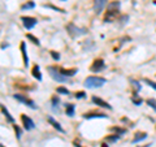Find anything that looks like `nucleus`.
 I'll return each instance as SVG.
<instances>
[{
  "label": "nucleus",
  "instance_id": "72a5a7b5",
  "mask_svg": "<svg viewBox=\"0 0 156 147\" xmlns=\"http://www.w3.org/2000/svg\"><path fill=\"white\" fill-rule=\"evenodd\" d=\"M76 147H82V146H80V144H77V143H76Z\"/></svg>",
  "mask_w": 156,
  "mask_h": 147
},
{
  "label": "nucleus",
  "instance_id": "2f4dec72",
  "mask_svg": "<svg viewBox=\"0 0 156 147\" xmlns=\"http://www.w3.org/2000/svg\"><path fill=\"white\" fill-rule=\"evenodd\" d=\"M146 83H147L148 86H151L153 90H156V82H153V81H150V79H146Z\"/></svg>",
  "mask_w": 156,
  "mask_h": 147
},
{
  "label": "nucleus",
  "instance_id": "4be33fe9",
  "mask_svg": "<svg viewBox=\"0 0 156 147\" xmlns=\"http://www.w3.org/2000/svg\"><path fill=\"white\" fill-rule=\"evenodd\" d=\"M130 83H131V86L134 87V93H138L139 90H141V83L139 82H137L135 79H130Z\"/></svg>",
  "mask_w": 156,
  "mask_h": 147
},
{
  "label": "nucleus",
  "instance_id": "6e6552de",
  "mask_svg": "<svg viewBox=\"0 0 156 147\" xmlns=\"http://www.w3.org/2000/svg\"><path fill=\"white\" fill-rule=\"evenodd\" d=\"M21 121H22V125L26 130H33L35 128L34 121H33L29 116H26V115H21Z\"/></svg>",
  "mask_w": 156,
  "mask_h": 147
},
{
  "label": "nucleus",
  "instance_id": "f3484780",
  "mask_svg": "<svg viewBox=\"0 0 156 147\" xmlns=\"http://www.w3.org/2000/svg\"><path fill=\"white\" fill-rule=\"evenodd\" d=\"M146 138H147V133H145V132H138L133 139V143H138V142L143 141V139H146Z\"/></svg>",
  "mask_w": 156,
  "mask_h": 147
},
{
  "label": "nucleus",
  "instance_id": "aec40b11",
  "mask_svg": "<svg viewBox=\"0 0 156 147\" xmlns=\"http://www.w3.org/2000/svg\"><path fill=\"white\" fill-rule=\"evenodd\" d=\"M120 138H121V134H113V136H108L107 138H105V141L107 142H117Z\"/></svg>",
  "mask_w": 156,
  "mask_h": 147
},
{
  "label": "nucleus",
  "instance_id": "7ed1b4c3",
  "mask_svg": "<svg viewBox=\"0 0 156 147\" xmlns=\"http://www.w3.org/2000/svg\"><path fill=\"white\" fill-rule=\"evenodd\" d=\"M47 70H48L50 76H51L52 78L56 81V82L64 83V82H68V81H69V77L61 74V73H60V70L56 68V66H48V68H47Z\"/></svg>",
  "mask_w": 156,
  "mask_h": 147
},
{
  "label": "nucleus",
  "instance_id": "412c9836",
  "mask_svg": "<svg viewBox=\"0 0 156 147\" xmlns=\"http://www.w3.org/2000/svg\"><path fill=\"white\" fill-rule=\"evenodd\" d=\"M33 8H35V3H34V1H29V3L23 4V5L21 7L22 11H27V9H33Z\"/></svg>",
  "mask_w": 156,
  "mask_h": 147
},
{
  "label": "nucleus",
  "instance_id": "473e14b6",
  "mask_svg": "<svg viewBox=\"0 0 156 147\" xmlns=\"http://www.w3.org/2000/svg\"><path fill=\"white\" fill-rule=\"evenodd\" d=\"M102 147H108V144L107 143H102Z\"/></svg>",
  "mask_w": 156,
  "mask_h": 147
},
{
  "label": "nucleus",
  "instance_id": "c756f323",
  "mask_svg": "<svg viewBox=\"0 0 156 147\" xmlns=\"http://www.w3.org/2000/svg\"><path fill=\"white\" fill-rule=\"evenodd\" d=\"M147 104L150 105L151 108H153V111L156 112V102H155V100H153V99H148L147 100Z\"/></svg>",
  "mask_w": 156,
  "mask_h": 147
},
{
  "label": "nucleus",
  "instance_id": "cd10ccee",
  "mask_svg": "<svg viewBox=\"0 0 156 147\" xmlns=\"http://www.w3.org/2000/svg\"><path fill=\"white\" fill-rule=\"evenodd\" d=\"M13 129H14V132H16V136H17V138L20 139L21 136H22V132H21V129L17 126V125H13Z\"/></svg>",
  "mask_w": 156,
  "mask_h": 147
},
{
  "label": "nucleus",
  "instance_id": "20e7f679",
  "mask_svg": "<svg viewBox=\"0 0 156 147\" xmlns=\"http://www.w3.org/2000/svg\"><path fill=\"white\" fill-rule=\"evenodd\" d=\"M66 30H68V34L70 35L72 38H77V37H81V35L87 34V30H86V29L78 28V26H76L74 23H68V25H66Z\"/></svg>",
  "mask_w": 156,
  "mask_h": 147
},
{
  "label": "nucleus",
  "instance_id": "7c9ffc66",
  "mask_svg": "<svg viewBox=\"0 0 156 147\" xmlns=\"http://www.w3.org/2000/svg\"><path fill=\"white\" fill-rule=\"evenodd\" d=\"M50 54H51V56H52V59H54V60H56V61H57V60H60V54H59V52L51 51Z\"/></svg>",
  "mask_w": 156,
  "mask_h": 147
},
{
  "label": "nucleus",
  "instance_id": "5701e85b",
  "mask_svg": "<svg viewBox=\"0 0 156 147\" xmlns=\"http://www.w3.org/2000/svg\"><path fill=\"white\" fill-rule=\"evenodd\" d=\"M131 102H133L135 105H141V104H142V99H141V98H138V95H137L135 93H134L133 96H131Z\"/></svg>",
  "mask_w": 156,
  "mask_h": 147
},
{
  "label": "nucleus",
  "instance_id": "ddd939ff",
  "mask_svg": "<svg viewBox=\"0 0 156 147\" xmlns=\"http://www.w3.org/2000/svg\"><path fill=\"white\" fill-rule=\"evenodd\" d=\"M59 105H60V99L57 95H54L51 98V108L54 112H59Z\"/></svg>",
  "mask_w": 156,
  "mask_h": 147
},
{
  "label": "nucleus",
  "instance_id": "393cba45",
  "mask_svg": "<svg viewBox=\"0 0 156 147\" xmlns=\"http://www.w3.org/2000/svg\"><path fill=\"white\" fill-rule=\"evenodd\" d=\"M26 38H27L29 40H31V42L34 43V44H37V46H40V42H39V39H38V38H35L34 35H31V34H26Z\"/></svg>",
  "mask_w": 156,
  "mask_h": 147
},
{
  "label": "nucleus",
  "instance_id": "b1692460",
  "mask_svg": "<svg viewBox=\"0 0 156 147\" xmlns=\"http://www.w3.org/2000/svg\"><path fill=\"white\" fill-rule=\"evenodd\" d=\"M56 93H57V94H61V95H68V94H69V90H68L66 87L59 86V87L56 89Z\"/></svg>",
  "mask_w": 156,
  "mask_h": 147
},
{
  "label": "nucleus",
  "instance_id": "f704fd0d",
  "mask_svg": "<svg viewBox=\"0 0 156 147\" xmlns=\"http://www.w3.org/2000/svg\"><path fill=\"white\" fill-rule=\"evenodd\" d=\"M0 147H5V146H4V144H0Z\"/></svg>",
  "mask_w": 156,
  "mask_h": 147
},
{
  "label": "nucleus",
  "instance_id": "a878e982",
  "mask_svg": "<svg viewBox=\"0 0 156 147\" xmlns=\"http://www.w3.org/2000/svg\"><path fill=\"white\" fill-rule=\"evenodd\" d=\"M111 132H116V134H124V133H126V129L114 126V128H111Z\"/></svg>",
  "mask_w": 156,
  "mask_h": 147
},
{
  "label": "nucleus",
  "instance_id": "4468645a",
  "mask_svg": "<svg viewBox=\"0 0 156 147\" xmlns=\"http://www.w3.org/2000/svg\"><path fill=\"white\" fill-rule=\"evenodd\" d=\"M48 122L52 125V126L55 128V129L57 130V132H60V133H65V130H64V129H62V128H61V125H60L59 122H57L56 120H55L52 116H48Z\"/></svg>",
  "mask_w": 156,
  "mask_h": 147
},
{
  "label": "nucleus",
  "instance_id": "39448f33",
  "mask_svg": "<svg viewBox=\"0 0 156 147\" xmlns=\"http://www.w3.org/2000/svg\"><path fill=\"white\" fill-rule=\"evenodd\" d=\"M13 98L16 100H18V102H21V103H23L25 105H27V107H30L31 109H37V104H35L34 102L31 99H29V98H26L25 95H22V94H14L13 95Z\"/></svg>",
  "mask_w": 156,
  "mask_h": 147
},
{
  "label": "nucleus",
  "instance_id": "c85d7f7f",
  "mask_svg": "<svg viewBox=\"0 0 156 147\" xmlns=\"http://www.w3.org/2000/svg\"><path fill=\"white\" fill-rule=\"evenodd\" d=\"M76 98L77 99H85L86 98L85 91H78V93H76Z\"/></svg>",
  "mask_w": 156,
  "mask_h": 147
},
{
  "label": "nucleus",
  "instance_id": "dca6fc26",
  "mask_svg": "<svg viewBox=\"0 0 156 147\" xmlns=\"http://www.w3.org/2000/svg\"><path fill=\"white\" fill-rule=\"evenodd\" d=\"M31 74L34 78H37L38 81H42V74H40V69H39V65H34L33 66V70H31Z\"/></svg>",
  "mask_w": 156,
  "mask_h": 147
},
{
  "label": "nucleus",
  "instance_id": "2eb2a0df",
  "mask_svg": "<svg viewBox=\"0 0 156 147\" xmlns=\"http://www.w3.org/2000/svg\"><path fill=\"white\" fill-rule=\"evenodd\" d=\"M60 70V73L61 74H64V76H66V77H72V76H74V74L77 73V69L76 68H73V69H64V68H57Z\"/></svg>",
  "mask_w": 156,
  "mask_h": 147
},
{
  "label": "nucleus",
  "instance_id": "f257e3e1",
  "mask_svg": "<svg viewBox=\"0 0 156 147\" xmlns=\"http://www.w3.org/2000/svg\"><path fill=\"white\" fill-rule=\"evenodd\" d=\"M120 5H121L120 1H111V3H109L107 13H105V16H104V22H112V20L119 14Z\"/></svg>",
  "mask_w": 156,
  "mask_h": 147
},
{
  "label": "nucleus",
  "instance_id": "0eeeda50",
  "mask_svg": "<svg viewBox=\"0 0 156 147\" xmlns=\"http://www.w3.org/2000/svg\"><path fill=\"white\" fill-rule=\"evenodd\" d=\"M103 69H105V62L103 59H96L94 60L92 65L90 66V70L94 72V73H98V72L103 70Z\"/></svg>",
  "mask_w": 156,
  "mask_h": 147
},
{
  "label": "nucleus",
  "instance_id": "f8f14e48",
  "mask_svg": "<svg viewBox=\"0 0 156 147\" xmlns=\"http://www.w3.org/2000/svg\"><path fill=\"white\" fill-rule=\"evenodd\" d=\"M20 48H21V54H22V59H23V65L27 66L29 65V57H27V50H26V43L21 42Z\"/></svg>",
  "mask_w": 156,
  "mask_h": 147
},
{
  "label": "nucleus",
  "instance_id": "9b49d317",
  "mask_svg": "<svg viewBox=\"0 0 156 147\" xmlns=\"http://www.w3.org/2000/svg\"><path fill=\"white\" fill-rule=\"evenodd\" d=\"M83 119L90 120V119H107V115L104 113H98V112H91V113H85L83 115Z\"/></svg>",
  "mask_w": 156,
  "mask_h": 147
},
{
  "label": "nucleus",
  "instance_id": "a211bd4d",
  "mask_svg": "<svg viewBox=\"0 0 156 147\" xmlns=\"http://www.w3.org/2000/svg\"><path fill=\"white\" fill-rule=\"evenodd\" d=\"M65 108H66V115H68L69 117H73L74 116V111H76V105L72 104V103H66Z\"/></svg>",
  "mask_w": 156,
  "mask_h": 147
},
{
  "label": "nucleus",
  "instance_id": "423d86ee",
  "mask_svg": "<svg viewBox=\"0 0 156 147\" xmlns=\"http://www.w3.org/2000/svg\"><path fill=\"white\" fill-rule=\"evenodd\" d=\"M21 21H22L23 26L26 28V30H31V29H33L38 23L37 18L30 17V16H22V17H21Z\"/></svg>",
  "mask_w": 156,
  "mask_h": 147
},
{
  "label": "nucleus",
  "instance_id": "1a4fd4ad",
  "mask_svg": "<svg viewBox=\"0 0 156 147\" xmlns=\"http://www.w3.org/2000/svg\"><path fill=\"white\" fill-rule=\"evenodd\" d=\"M107 3H108V0H94V12L96 14L102 13L104 7L107 5Z\"/></svg>",
  "mask_w": 156,
  "mask_h": 147
},
{
  "label": "nucleus",
  "instance_id": "6ab92c4d",
  "mask_svg": "<svg viewBox=\"0 0 156 147\" xmlns=\"http://www.w3.org/2000/svg\"><path fill=\"white\" fill-rule=\"evenodd\" d=\"M1 112H3V115L7 117V120H8V122H12V124H13V122H14V119L11 116V113L8 112V109H7V108H5V105H4V104H1Z\"/></svg>",
  "mask_w": 156,
  "mask_h": 147
},
{
  "label": "nucleus",
  "instance_id": "bb28decb",
  "mask_svg": "<svg viewBox=\"0 0 156 147\" xmlns=\"http://www.w3.org/2000/svg\"><path fill=\"white\" fill-rule=\"evenodd\" d=\"M44 8H50V9H54V11H56V12H61V13H64L65 11H62L61 8H57V7H55V5H52V4H44Z\"/></svg>",
  "mask_w": 156,
  "mask_h": 147
},
{
  "label": "nucleus",
  "instance_id": "f03ea898",
  "mask_svg": "<svg viewBox=\"0 0 156 147\" xmlns=\"http://www.w3.org/2000/svg\"><path fill=\"white\" fill-rule=\"evenodd\" d=\"M107 82V79L103 78V77H96V76H90L85 79V87L86 89H98L102 87L104 83Z\"/></svg>",
  "mask_w": 156,
  "mask_h": 147
},
{
  "label": "nucleus",
  "instance_id": "9d476101",
  "mask_svg": "<svg viewBox=\"0 0 156 147\" xmlns=\"http://www.w3.org/2000/svg\"><path fill=\"white\" fill-rule=\"evenodd\" d=\"M91 100H92L94 103L96 105H99V107H103V108H105V109H112V105L111 104H108L107 102H104V100L102 99V98H98V96H92L91 98Z\"/></svg>",
  "mask_w": 156,
  "mask_h": 147
}]
</instances>
